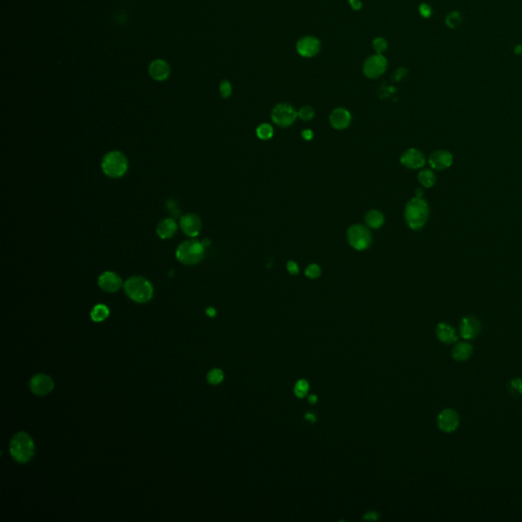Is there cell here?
<instances>
[{
  "mask_svg": "<svg viewBox=\"0 0 522 522\" xmlns=\"http://www.w3.org/2000/svg\"><path fill=\"white\" fill-rule=\"evenodd\" d=\"M408 227L413 231H418L424 227L428 220L429 207L423 197L415 196L406 204L404 212Z\"/></svg>",
  "mask_w": 522,
  "mask_h": 522,
  "instance_id": "obj_1",
  "label": "cell"
},
{
  "mask_svg": "<svg viewBox=\"0 0 522 522\" xmlns=\"http://www.w3.org/2000/svg\"><path fill=\"white\" fill-rule=\"evenodd\" d=\"M124 289L129 298L137 303H146L153 297V286L143 276H132L128 279Z\"/></svg>",
  "mask_w": 522,
  "mask_h": 522,
  "instance_id": "obj_2",
  "label": "cell"
},
{
  "mask_svg": "<svg viewBox=\"0 0 522 522\" xmlns=\"http://www.w3.org/2000/svg\"><path fill=\"white\" fill-rule=\"evenodd\" d=\"M9 450L13 458L17 462L26 463L33 458L35 445L32 438L24 432H20L12 438Z\"/></svg>",
  "mask_w": 522,
  "mask_h": 522,
  "instance_id": "obj_3",
  "label": "cell"
},
{
  "mask_svg": "<svg viewBox=\"0 0 522 522\" xmlns=\"http://www.w3.org/2000/svg\"><path fill=\"white\" fill-rule=\"evenodd\" d=\"M205 254V245L203 242L189 240L183 242L176 251V256L180 262L186 265L199 263Z\"/></svg>",
  "mask_w": 522,
  "mask_h": 522,
  "instance_id": "obj_4",
  "label": "cell"
},
{
  "mask_svg": "<svg viewBox=\"0 0 522 522\" xmlns=\"http://www.w3.org/2000/svg\"><path fill=\"white\" fill-rule=\"evenodd\" d=\"M129 168V162L125 154L119 151H110L103 157L101 168L109 178L117 179L125 175Z\"/></svg>",
  "mask_w": 522,
  "mask_h": 522,
  "instance_id": "obj_5",
  "label": "cell"
},
{
  "mask_svg": "<svg viewBox=\"0 0 522 522\" xmlns=\"http://www.w3.org/2000/svg\"><path fill=\"white\" fill-rule=\"evenodd\" d=\"M347 240L355 250H366L372 243L371 233L363 224H352L347 231Z\"/></svg>",
  "mask_w": 522,
  "mask_h": 522,
  "instance_id": "obj_6",
  "label": "cell"
},
{
  "mask_svg": "<svg viewBox=\"0 0 522 522\" xmlns=\"http://www.w3.org/2000/svg\"><path fill=\"white\" fill-rule=\"evenodd\" d=\"M298 118V112L288 103L276 104L271 111V119L276 126L281 128L291 127Z\"/></svg>",
  "mask_w": 522,
  "mask_h": 522,
  "instance_id": "obj_7",
  "label": "cell"
},
{
  "mask_svg": "<svg viewBox=\"0 0 522 522\" xmlns=\"http://www.w3.org/2000/svg\"><path fill=\"white\" fill-rule=\"evenodd\" d=\"M387 67V60L383 54L375 53L367 57L363 64V74L370 79L382 77Z\"/></svg>",
  "mask_w": 522,
  "mask_h": 522,
  "instance_id": "obj_8",
  "label": "cell"
},
{
  "mask_svg": "<svg viewBox=\"0 0 522 522\" xmlns=\"http://www.w3.org/2000/svg\"><path fill=\"white\" fill-rule=\"evenodd\" d=\"M320 41L314 36H305L297 41L296 50L302 57L311 58L320 51Z\"/></svg>",
  "mask_w": 522,
  "mask_h": 522,
  "instance_id": "obj_9",
  "label": "cell"
},
{
  "mask_svg": "<svg viewBox=\"0 0 522 522\" xmlns=\"http://www.w3.org/2000/svg\"><path fill=\"white\" fill-rule=\"evenodd\" d=\"M400 161L403 167L409 169H418L424 167L425 156L421 150L410 148L406 150L401 155Z\"/></svg>",
  "mask_w": 522,
  "mask_h": 522,
  "instance_id": "obj_10",
  "label": "cell"
},
{
  "mask_svg": "<svg viewBox=\"0 0 522 522\" xmlns=\"http://www.w3.org/2000/svg\"><path fill=\"white\" fill-rule=\"evenodd\" d=\"M459 425V415L453 409H445L438 416V426L445 433H452Z\"/></svg>",
  "mask_w": 522,
  "mask_h": 522,
  "instance_id": "obj_11",
  "label": "cell"
},
{
  "mask_svg": "<svg viewBox=\"0 0 522 522\" xmlns=\"http://www.w3.org/2000/svg\"><path fill=\"white\" fill-rule=\"evenodd\" d=\"M180 227L187 236L193 238L199 235L202 228V222L197 214L188 213L181 218Z\"/></svg>",
  "mask_w": 522,
  "mask_h": 522,
  "instance_id": "obj_12",
  "label": "cell"
},
{
  "mask_svg": "<svg viewBox=\"0 0 522 522\" xmlns=\"http://www.w3.org/2000/svg\"><path fill=\"white\" fill-rule=\"evenodd\" d=\"M53 381L46 374H37L30 382V388L38 396H45L53 390Z\"/></svg>",
  "mask_w": 522,
  "mask_h": 522,
  "instance_id": "obj_13",
  "label": "cell"
},
{
  "mask_svg": "<svg viewBox=\"0 0 522 522\" xmlns=\"http://www.w3.org/2000/svg\"><path fill=\"white\" fill-rule=\"evenodd\" d=\"M428 163L433 169L444 170L452 166L453 155L447 150H437L429 155Z\"/></svg>",
  "mask_w": 522,
  "mask_h": 522,
  "instance_id": "obj_14",
  "label": "cell"
},
{
  "mask_svg": "<svg viewBox=\"0 0 522 522\" xmlns=\"http://www.w3.org/2000/svg\"><path fill=\"white\" fill-rule=\"evenodd\" d=\"M98 286L105 292L115 293L121 288L122 281L116 272L105 271L99 275Z\"/></svg>",
  "mask_w": 522,
  "mask_h": 522,
  "instance_id": "obj_15",
  "label": "cell"
},
{
  "mask_svg": "<svg viewBox=\"0 0 522 522\" xmlns=\"http://www.w3.org/2000/svg\"><path fill=\"white\" fill-rule=\"evenodd\" d=\"M352 120V116L350 111L343 108L337 107L332 111L330 115V124L336 130H345L350 126Z\"/></svg>",
  "mask_w": 522,
  "mask_h": 522,
  "instance_id": "obj_16",
  "label": "cell"
},
{
  "mask_svg": "<svg viewBox=\"0 0 522 522\" xmlns=\"http://www.w3.org/2000/svg\"><path fill=\"white\" fill-rule=\"evenodd\" d=\"M459 332L462 337L471 340L476 337L480 332V323L474 316H466L460 322Z\"/></svg>",
  "mask_w": 522,
  "mask_h": 522,
  "instance_id": "obj_17",
  "label": "cell"
},
{
  "mask_svg": "<svg viewBox=\"0 0 522 522\" xmlns=\"http://www.w3.org/2000/svg\"><path fill=\"white\" fill-rule=\"evenodd\" d=\"M170 74V67L166 60L155 59L149 66V75L155 81H166Z\"/></svg>",
  "mask_w": 522,
  "mask_h": 522,
  "instance_id": "obj_18",
  "label": "cell"
},
{
  "mask_svg": "<svg viewBox=\"0 0 522 522\" xmlns=\"http://www.w3.org/2000/svg\"><path fill=\"white\" fill-rule=\"evenodd\" d=\"M438 339L445 344H452L457 341V334L453 327L445 322L438 323L436 329Z\"/></svg>",
  "mask_w": 522,
  "mask_h": 522,
  "instance_id": "obj_19",
  "label": "cell"
},
{
  "mask_svg": "<svg viewBox=\"0 0 522 522\" xmlns=\"http://www.w3.org/2000/svg\"><path fill=\"white\" fill-rule=\"evenodd\" d=\"M178 231V226L176 221L172 219H166L161 220L156 228V233L158 237L166 240L170 239L171 237L175 236V234Z\"/></svg>",
  "mask_w": 522,
  "mask_h": 522,
  "instance_id": "obj_20",
  "label": "cell"
},
{
  "mask_svg": "<svg viewBox=\"0 0 522 522\" xmlns=\"http://www.w3.org/2000/svg\"><path fill=\"white\" fill-rule=\"evenodd\" d=\"M364 221L368 228L377 230L382 228L383 224L385 223V217L380 210L370 209L366 212Z\"/></svg>",
  "mask_w": 522,
  "mask_h": 522,
  "instance_id": "obj_21",
  "label": "cell"
},
{
  "mask_svg": "<svg viewBox=\"0 0 522 522\" xmlns=\"http://www.w3.org/2000/svg\"><path fill=\"white\" fill-rule=\"evenodd\" d=\"M472 346L468 343H459L454 346L452 356L457 361H465L472 355Z\"/></svg>",
  "mask_w": 522,
  "mask_h": 522,
  "instance_id": "obj_22",
  "label": "cell"
},
{
  "mask_svg": "<svg viewBox=\"0 0 522 522\" xmlns=\"http://www.w3.org/2000/svg\"><path fill=\"white\" fill-rule=\"evenodd\" d=\"M109 316V309L106 305L98 304L94 306V308L91 311V319L95 322H101L105 320Z\"/></svg>",
  "mask_w": 522,
  "mask_h": 522,
  "instance_id": "obj_23",
  "label": "cell"
},
{
  "mask_svg": "<svg viewBox=\"0 0 522 522\" xmlns=\"http://www.w3.org/2000/svg\"><path fill=\"white\" fill-rule=\"evenodd\" d=\"M418 181L425 188H432L436 184V175L431 169H422L418 173Z\"/></svg>",
  "mask_w": 522,
  "mask_h": 522,
  "instance_id": "obj_24",
  "label": "cell"
},
{
  "mask_svg": "<svg viewBox=\"0 0 522 522\" xmlns=\"http://www.w3.org/2000/svg\"><path fill=\"white\" fill-rule=\"evenodd\" d=\"M256 135L260 140L266 141L272 138L273 136V128L269 124H261L256 129Z\"/></svg>",
  "mask_w": 522,
  "mask_h": 522,
  "instance_id": "obj_25",
  "label": "cell"
},
{
  "mask_svg": "<svg viewBox=\"0 0 522 522\" xmlns=\"http://www.w3.org/2000/svg\"><path fill=\"white\" fill-rule=\"evenodd\" d=\"M462 23V17L459 12L450 13L446 17V24L449 28L455 29Z\"/></svg>",
  "mask_w": 522,
  "mask_h": 522,
  "instance_id": "obj_26",
  "label": "cell"
},
{
  "mask_svg": "<svg viewBox=\"0 0 522 522\" xmlns=\"http://www.w3.org/2000/svg\"><path fill=\"white\" fill-rule=\"evenodd\" d=\"M315 116V111L310 105H304L298 111V118L303 121H309Z\"/></svg>",
  "mask_w": 522,
  "mask_h": 522,
  "instance_id": "obj_27",
  "label": "cell"
},
{
  "mask_svg": "<svg viewBox=\"0 0 522 522\" xmlns=\"http://www.w3.org/2000/svg\"><path fill=\"white\" fill-rule=\"evenodd\" d=\"M320 274H321V269H320V266L316 263L309 264L305 269V275L311 280L320 278Z\"/></svg>",
  "mask_w": 522,
  "mask_h": 522,
  "instance_id": "obj_28",
  "label": "cell"
},
{
  "mask_svg": "<svg viewBox=\"0 0 522 522\" xmlns=\"http://www.w3.org/2000/svg\"><path fill=\"white\" fill-rule=\"evenodd\" d=\"M387 46H388L387 41L383 37H377L372 41V47H373V50L375 51V53L383 54L385 51H387Z\"/></svg>",
  "mask_w": 522,
  "mask_h": 522,
  "instance_id": "obj_29",
  "label": "cell"
},
{
  "mask_svg": "<svg viewBox=\"0 0 522 522\" xmlns=\"http://www.w3.org/2000/svg\"><path fill=\"white\" fill-rule=\"evenodd\" d=\"M308 390H309L308 383H307L305 380H300L297 382L295 388H294V392L297 397L303 398L306 396L307 393H308Z\"/></svg>",
  "mask_w": 522,
  "mask_h": 522,
  "instance_id": "obj_30",
  "label": "cell"
},
{
  "mask_svg": "<svg viewBox=\"0 0 522 522\" xmlns=\"http://www.w3.org/2000/svg\"><path fill=\"white\" fill-rule=\"evenodd\" d=\"M508 391L514 396H522V380L514 378L508 385Z\"/></svg>",
  "mask_w": 522,
  "mask_h": 522,
  "instance_id": "obj_31",
  "label": "cell"
},
{
  "mask_svg": "<svg viewBox=\"0 0 522 522\" xmlns=\"http://www.w3.org/2000/svg\"><path fill=\"white\" fill-rule=\"evenodd\" d=\"M223 380V373L220 370H212L207 374V381L210 385H219Z\"/></svg>",
  "mask_w": 522,
  "mask_h": 522,
  "instance_id": "obj_32",
  "label": "cell"
},
{
  "mask_svg": "<svg viewBox=\"0 0 522 522\" xmlns=\"http://www.w3.org/2000/svg\"><path fill=\"white\" fill-rule=\"evenodd\" d=\"M232 91H233V88H232V85L229 81H222L220 85H219V92H220V95L222 98H229L232 94Z\"/></svg>",
  "mask_w": 522,
  "mask_h": 522,
  "instance_id": "obj_33",
  "label": "cell"
},
{
  "mask_svg": "<svg viewBox=\"0 0 522 522\" xmlns=\"http://www.w3.org/2000/svg\"><path fill=\"white\" fill-rule=\"evenodd\" d=\"M286 270H288V272L290 274H293V275H296L299 273V266H298V263L293 261V260H290L286 262Z\"/></svg>",
  "mask_w": 522,
  "mask_h": 522,
  "instance_id": "obj_34",
  "label": "cell"
},
{
  "mask_svg": "<svg viewBox=\"0 0 522 522\" xmlns=\"http://www.w3.org/2000/svg\"><path fill=\"white\" fill-rule=\"evenodd\" d=\"M432 7L426 3H421L419 5V14H421L423 17H429L432 16Z\"/></svg>",
  "mask_w": 522,
  "mask_h": 522,
  "instance_id": "obj_35",
  "label": "cell"
},
{
  "mask_svg": "<svg viewBox=\"0 0 522 522\" xmlns=\"http://www.w3.org/2000/svg\"><path fill=\"white\" fill-rule=\"evenodd\" d=\"M168 208L171 216H173V217H178L179 216L180 209L178 208V205H177V203L175 201L169 200L168 204Z\"/></svg>",
  "mask_w": 522,
  "mask_h": 522,
  "instance_id": "obj_36",
  "label": "cell"
},
{
  "mask_svg": "<svg viewBox=\"0 0 522 522\" xmlns=\"http://www.w3.org/2000/svg\"><path fill=\"white\" fill-rule=\"evenodd\" d=\"M406 74H407V70H406L405 68H403V67L399 68V69H397V70L395 71V74H394V80H396V81H400L401 79H403V78L406 76Z\"/></svg>",
  "mask_w": 522,
  "mask_h": 522,
  "instance_id": "obj_37",
  "label": "cell"
},
{
  "mask_svg": "<svg viewBox=\"0 0 522 522\" xmlns=\"http://www.w3.org/2000/svg\"><path fill=\"white\" fill-rule=\"evenodd\" d=\"M350 6L354 10H360L362 8V1L361 0H348Z\"/></svg>",
  "mask_w": 522,
  "mask_h": 522,
  "instance_id": "obj_38",
  "label": "cell"
},
{
  "mask_svg": "<svg viewBox=\"0 0 522 522\" xmlns=\"http://www.w3.org/2000/svg\"><path fill=\"white\" fill-rule=\"evenodd\" d=\"M302 137H303V139H305L306 141H309V140H311V139L313 138V133H312V131H310V130H304V131L302 132Z\"/></svg>",
  "mask_w": 522,
  "mask_h": 522,
  "instance_id": "obj_39",
  "label": "cell"
},
{
  "mask_svg": "<svg viewBox=\"0 0 522 522\" xmlns=\"http://www.w3.org/2000/svg\"><path fill=\"white\" fill-rule=\"evenodd\" d=\"M364 519H370V520H376L377 519V514L374 513V512H370V513H367L365 516H364Z\"/></svg>",
  "mask_w": 522,
  "mask_h": 522,
  "instance_id": "obj_40",
  "label": "cell"
},
{
  "mask_svg": "<svg viewBox=\"0 0 522 522\" xmlns=\"http://www.w3.org/2000/svg\"><path fill=\"white\" fill-rule=\"evenodd\" d=\"M206 314H207L208 316H210V317H213L214 315L217 314V311H216V309L212 308V307H208L207 310H206Z\"/></svg>",
  "mask_w": 522,
  "mask_h": 522,
  "instance_id": "obj_41",
  "label": "cell"
},
{
  "mask_svg": "<svg viewBox=\"0 0 522 522\" xmlns=\"http://www.w3.org/2000/svg\"><path fill=\"white\" fill-rule=\"evenodd\" d=\"M514 52H515L516 54H518V55H521V54H522V45H521V44L517 45V46L514 48Z\"/></svg>",
  "mask_w": 522,
  "mask_h": 522,
  "instance_id": "obj_42",
  "label": "cell"
},
{
  "mask_svg": "<svg viewBox=\"0 0 522 522\" xmlns=\"http://www.w3.org/2000/svg\"><path fill=\"white\" fill-rule=\"evenodd\" d=\"M316 399H317L316 396H313V395H312V396L309 397V402H310V403H315V402H316Z\"/></svg>",
  "mask_w": 522,
  "mask_h": 522,
  "instance_id": "obj_43",
  "label": "cell"
},
{
  "mask_svg": "<svg viewBox=\"0 0 522 522\" xmlns=\"http://www.w3.org/2000/svg\"><path fill=\"white\" fill-rule=\"evenodd\" d=\"M306 418H307V419H311L312 421H315V418H314L313 415H311V414H307V415H306Z\"/></svg>",
  "mask_w": 522,
  "mask_h": 522,
  "instance_id": "obj_44",
  "label": "cell"
}]
</instances>
